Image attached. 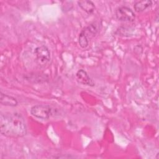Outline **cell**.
<instances>
[{"label": "cell", "instance_id": "1", "mask_svg": "<svg viewBox=\"0 0 159 159\" xmlns=\"http://www.w3.org/2000/svg\"><path fill=\"white\" fill-rule=\"evenodd\" d=\"M0 131L8 137L17 138L27 133V126L24 117L18 112H7L1 115Z\"/></svg>", "mask_w": 159, "mask_h": 159}, {"label": "cell", "instance_id": "2", "mask_svg": "<svg viewBox=\"0 0 159 159\" xmlns=\"http://www.w3.org/2000/svg\"><path fill=\"white\" fill-rule=\"evenodd\" d=\"M98 32V27L95 24H91L85 27L80 32L78 42L81 48H86L89 45V40Z\"/></svg>", "mask_w": 159, "mask_h": 159}, {"label": "cell", "instance_id": "3", "mask_svg": "<svg viewBox=\"0 0 159 159\" xmlns=\"http://www.w3.org/2000/svg\"><path fill=\"white\" fill-rule=\"evenodd\" d=\"M30 113L37 118L46 120L52 115L53 109L49 105L37 104L31 107Z\"/></svg>", "mask_w": 159, "mask_h": 159}, {"label": "cell", "instance_id": "4", "mask_svg": "<svg viewBox=\"0 0 159 159\" xmlns=\"http://www.w3.org/2000/svg\"><path fill=\"white\" fill-rule=\"evenodd\" d=\"M34 54L37 64L41 66H44L50 61V53L45 45L37 47L34 50Z\"/></svg>", "mask_w": 159, "mask_h": 159}, {"label": "cell", "instance_id": "5", "mask_svg": "<svg viewBox=\"0 0 159 159\" xmlns=\"http://www.w3.org/2000/svg\"><path fill=\"white\" fill-rule=\"evenodd\" d=\"M116 18L120 21L133 22L135 19L134 12L128 7L120 6L117 7L115 12Z\"/></svg>", "mask_w": 159, "mask_h": 159}, {"label": "cell", "instance_id": "6", "mask_svg": "<svg viewBox=\"0 0 159 159\" xmlns=\"http://www.w3.org/2000/svg\"><path fill=\"white\" fill-rule=\"evenodd\" d=\"M76 77L78 81L84 85H87L89 86H94L95 85L93 80L89 77L87 73L82 69L77 71L76 74Z\"/></svg>", "mask_w": 159, "mask_h": 159}, {"label": "cell", "instance_id": "7", "mask_svg": "<svg viewBox=\"0 0 159 159\" xmlns=\"http://www.w3.org/2000/svg\"><path fill=\"white\" fill-rule=\"evenodd\" d=\"M0 101H1V104L2 105L7 106L14 107V106H16L18 104V102L15 98L11 96H9L7 94H4L2 92H1Z\"/></svg>", "mask_w": 159, "mask_h": 159}, {"label": "cell", "instance_id": "8", "mask_svg": "<svg viewBox=\"0 0 159 159\" xmlns=\"http://www.w3.org/2000/svg\"><path fill=\"white\" fill-rule=\"evenodd\" d=\"M153 4V1L149 0H143V1H138L135 2L134 7L135 11L138 12H142L152 6Z\"/></svg>", "mask_w": 159, "mask_h": 159}, {"label": "cell", "instance_id": "9", "mask_svg": "<svg viewBox=\"0 0 159 159\" xmlns=\"http://www.w3.org/2000/svg\"><path fill=\"white\" fill-rule=\"evenodd\" d=\"M78 6L86 13L91 14L95 10V5L91 1H78Z\"/></svg>", "mask_w": 159, "mask_h": 159}]
</instances>
